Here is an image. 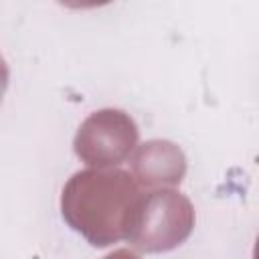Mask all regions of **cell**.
<instances>
[{
  "label": "cell",
  "mask_w": 259,
  "mask_h": 259,
  "mask_svg": "<svg viewBox=\"0 0 259 259\" xmlns=\"http://www.w3.org/2000/svg\"><path fill=\"white\" fill-rule=\"evenodd\" d=\"M140 196V186L125 170H79L63 186L61 212L87 243L109 247L125 241Z\"/></svg>",
  "instance_id": "1"
},
{
  "label": "cell",
  "mask_w": 259,
  "mask_h": 259,
  "mask_svg": "<svg viewBox=\"0 0 259 259\" xmlns=\"http://www.w3.org/2000/svg\"><path fill=\"white\" fill-rule=\"evenodd\" d=\"M194 229V206L178 190L142 192L125 241L140 253H166L182 245Z\"/></svg>",
  "instance_id": "2"
},
{
  "label": "cell",
  "mask_w": 259,
  "mask_h": 259,
  "mask_svg": "<svg viewBox=\"0 0 259 259\" xmlns=\"http://www.w3.org/2000/svg\"><path fill=\"white\" fill-rule=\"evenodd\" d=\"M140 130L130 113L115 107L93 111L79 125L73 150L77 158L97 170L115 168L125 162L138 146Z\"/></svg>",
  "instance_id": "3"
},
{
  "label": "cell",
  "mask_w": 259,
  "mask_h": 259,
  "mask_svg": "<svg viewBox=\"0 0 259 259\" xmlns=\"http://www.w3.org/2000/svg\"><path fill=\"white\" fill-rule=\"evenodd\" d=\"M130 168L140 190H160L184 180L186 156L182 148L170 140H148L132 152Z\"/></svg>",
  "instance_id": "4"
},
{
  "label": "cell",
  "mask_w": 259,
  "mask_h": 259,
  "mask_svg": "<svg viewBox=\"0 0 259 259\" xmlns=\"http://www.w3.org/2000/svg\"><path fill=\"white\" fill-rule=\"evenodd\" d=\"M8 79H10V71H8V65H6L4 57L0 55V103H2L4 93L8 89Z\"/></svg>",
  "instance_id": "5"
},
{
  "label": "cell",
  "mask_w": 259,
  "mask_h": 259,
  "mask_svg": "<svg viewBox=\"0 0 259 259\" xmlns=\"http://www.w3.org/2000/svg\"><path fill=\"white\" fill-rule=\"evenodd\" d=\"M103 259H142V257L132 249H115L113 253L105 255Z\"/></svg>",
  "instance_id": "6"
}]
</instances>
